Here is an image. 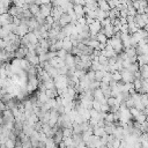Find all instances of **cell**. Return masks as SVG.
Listing matches in <instances>:
<instances>
[{"mask_svg":"<svg viewBox=\"0 0 148 148\" xmlns=\"http://www.w3.org/2000/svg\"><path fill=\"white\" fill-rule=\"evenodd\" d=\"M51 9H52V3H51L50 1H49L47 3H43V5L39 6V13H40V15L44 16L45 18L51 15Z\"/></svg>","mask_w":148,"mask_h":148,"instance_id":"6da1fadb","label":"cell"},{"mask_svg":"<svg viewBox=\"0 0 148 148\" xmlns=\"http://www.w3.org/2000/svg\"><path fill=\"white\" fill-rule=\"evenodd\" d=\"M88 27H89V31H90V35H91V36H96V35L101 31V29H102L101 22L97 21V20H95V22H94L92 24L88 25Z\"/></svg>","mask_w":148,"mask_h":148,"instance_id":"7a4b0ae2","label":"cell"},{"mask_svg":"<svg viewBox=\"0 0 148 148\" xmlns=\"http://www.w3.org/2000/svg\"><path fill=\"white\" fill-rule=\"evenodd\" d=\"M12 23H13V17L9 15V13H5V14L0 15V25L1 27L8 25V24H12Z\"/></svg>","mask_w":148,"mask_h":148,"instance_id":"3957f363","label":"cell"},{"mask_svg":"<svg viewBox=\"0 0 148 148\" xmlns=\"http://www.w3.org/2000/svg\"><path fill=\"white\" fill-rule=\"evenodd\" d=\"M52 140H53V142H54V145H56V146H59V145L62 142V140H64L62 128H59V130H58V131L54 133V135H53Z\"/></svg>","mask_w":148,"mask_h":148,"instance_id":"277c9868","label":"cell"},{"mask_svg":"<svg viewBox=\"0 0 148 148\" xmlns=\"http://www.w3.org/2000/svg\"><path fill=\"white\" fill-rule=\"evenodd\" d=\"M58 22H59V25H60L61 28H64V27H66L67 24H69V23L72 22V20H71V17H69V15H68L67 13H62Z\"/></svg>","mask_w":148,"mask_h":148,"instance_id":"5b68a950","label":"cell"},{"mask_svg":"<svg viewBox=\"0 0 148 148\" xmlns=\"http://www.w3.org/2000/svg\"><path fill=\"white\" fill-rule=\"evenodd\" d=\"M65 61V66H67L68 68H73L75 67V62H74V56H72L71 53H67V56L64 59Z\"/></svg>","mask_w":148,"mask_h":148,"instance_id":"8992f818","label":"cell"},{"mask_svg":"<svg viewBox=\"0 0 148 148\" xmlns=\"http://www.w3.org/2000/svg\"><path fill=\"white\" fill-rule=\"evenodd\" d=\"M24 37L28 39L29 44H31V45H37V44H38V38L35 36V34H34L32 31H29Z\"/></svg>","mask_w":148,"mask_h":148,"instance_id":"52a82bcc","label":"cell"},{"mask_svg":"<svg viewBox=\"0 0 148 148\" xmlns=\"http://www.w3.org/2000/svg\"><path fill=\"white\" fill-rule=\"evenodd\" d=\"M29 12L31 13V15L35 17V16H37L38 14H39V6H37V5H35L34 2L31 3V5H29Z\"/></svg>","mask_w":148,"mask_h":148,"instance_id":"ba28073f","label":"cell"},{"mask_svg":"<svg viewBox=\"0 0 148 148\" xmlns=\"http://www.w3.org/2000/svg\"><path fill=\"white\" fill-rule=\"evenodd\" d=\"M42 83L44 84L45 90H52V89L56 88V84H54V80L53 79H50V80H47L45 82H42Z\"/></svg>","mask_w":148,"mask_h":148,"instance_id":"9c48e42d","label":"cell"},{"mask_svg":"<svg viewBox=\"0 0 148 148\" xmlns=\"http://www.w3.org/2000/svg\"><path fill=\"white\" fill-rule=\"evenodd\" d=\"M92 134L95 135V136H98V138H102V136H104L105 135V132H104V128L103 127H94L92 128Z\"/></svg>","mask_w":148,"mask_h":148,"instance_id":"30bf717a","label":"cell"},{"mask_svg":"<svg viewBox=\"0 0 148 148\" xmlns=\"http://www.w3.org/2000/svg\"><path fill=\"white\" fill-rule=\"evenodd\" d=\"M97 5H98V9H101V10H103V12H110V10H111L110 7H109V5H108V2L104 1V0L98 1Z\"/></svg>","mask_w":148,"mask_h":148,"instance_id":"8fae6325","label":"cell"},{"mask_svg":"<svg viewBox=\"0 0 148 148\" xmlns=\"http://www.w3.org/2000/svg\"><path fill=\"white\" fill-rule=\"evenodd\" d=\"M96 40H97L99 44H106V42H108V38L105 37V35H104V34H102V32H98V34L96 35Z\"/></svg>","mask_w":148,"mask_h":148,"instance_id":"7c38bea8","label":"cell"},{"mask_svg":"<svg viewBox=\"0 0 148 148\" xmlns=\"http://www.w3.org/2000/svg\"><path fill=\"white\" fill-rule=\"evenodd\" d=\"M104 75H105V72L104 71H97V72H95V81L101 82L103 80Z\"/></svg>","mask_w":148,"mask_h":148,"instance_id":"4fadbf2b","label":"cell"},{"mask_svg":"<svg viewBox=\"0 0 148 148\" xmlns=\"http://www.w3.org/2000/svg\"><path fill=\"white\" fill-rule=\"evenodd\" d=\"M112 81H114L116 83L120 82L121 81V75H120V72L116 71V72H112Z\"/></svg>","mask_w":148,"mask_h":148,"instance_id":"5bb4252c","label":"cell"},{"mask_svg":"<svg viewBox=\"0 0 148 148\" xmlns=\"http://www.w3.org/2000/svg\"><path fill=\"white\" fill-rule=\"evenodd\" d=\"M62 134H64V139L72 138V135H73V130H72V128H62Z\"/></svg>","mask_w":148,"mask_h":148,"instance_id":"9a60e30c","label":"cell"},{"mask_svg":"<svg viewBox=\"0 0 148 148\" xmlns=\"http://www.w3.org/2000/svg\"><path fill=\"white\" fill-rule=\"evenodd\" d=\"M127 71H128V72H131L132 74H134L135 72H138V71H139V64H138V62L132 64V65H131V66L127 68Z\"/></svg>","mask_w":148,"mask_h":148,"instance_id":"2e32d148","label":"cell"},{"mask_svg":"<svg viewBox=\"0 0 148 148\" xmlns=\"http://www.w3.org/2000/svg\"><path fill=\"white\" fill-rule=\"evenodd\" d=\"M141 87H142V80H138V79H135V80L133 81V88L135 89V91L138 92V90H139Z\"/></svg>","mask_w":148,"mask_h":148,"instance_id":"e0dca14e","label":"cell"},{"mask_svg":"<svg viewBox=\"0 0 148 148\" xmlns=\"http://www.w3.org/2000/svg\"><path fill=\"white\" fill-rule=\"evenodd\" d=\"M5 148H15V140H10V139H7L6 142L3 143Z\"/></svg>","mask_w":148,"mask_h":148,"instance_id":"ac0fdd59","label":"cell"},{"mask_svg":"<svg viewBox=\"0 0 148 148\" xmlns=\"http://www.w3.org/2000/svg\"><path fill=\"white\" fill-rule=\"evenodd\" d=\"M140 102L143 106H148V96H147V94L140 95Z\"/></svg>","mask_w":148,"mask_h":148,"instance_id":"d6986e66","label":"cell"},{"mask_svg":"<svg viewBox=\"0 0 148 148\" xmlns=\"http://www.w3.org/2000/svg\"><path fill=\"white\" fill-rule=\"evenodd\" d=\"M146 118H147V117H146V116L142 113V111H141V113H140L136 118H134V120H136V121H138V123H140V124H143V123L146 121Z\"/></svg>","mask_w":148,"mask_h":148,"instance_id":"ffe728a7","label":"cell"},{"mask_svg":"<svg viewBox=\"0 0 148 148\" xmlns=\"http://www.w3.org/2000/svg\"><path fill=\"white\" fill-rule=\"evenodd\" d=\"M125 103V105H126V108L130 110V109H132V108H134V101H133V98L132 97H130L126 102H124Z\"/></svg>","mask_w":148,"mask_h":148,"instance_id":"44dd1931","label":"cell"},{"mask_svg":"<svg viewBox=\"0 0 148 148\" xmlns=\"http://www.w3.org/2000/svg\"><path fill=\"white\" fill-rule=\"evenodd\" d=\"M86 77L89 80V81H94L95 80V72L94 71H88L86 73Z\"/></svg>","mask_w":148,"mask_h":148,"instance_id":"7402d4cb","label":"cell"},{"mask_svg":"<svg viewBox=\"0 0 148 148\" xmlns=\"http://www.w3.org/2000/svg\"><path fill=\"white\" fill-rule=\"evenodd\" d=\"M130 113L132 114V117H133V119L134 118H136L140 113H141V111H139V110H136L135 108H132V109H130Z\"/></svg>","mask_w":148,"mask_h":148,"instance_id":"603a6c76","label":"cell"},{"mask_svg":"<svg viewBox=\"0 0 148 148\" xmlns=\"http://www.w3.org/2000/svg\"><path fill=\"white\" fill-rule=\"evenodd\" d=\"M66 56H67V52H66L64 49H61V50H59V51L57 52V57L60 58V59H65Z\"/></svg>","mask_w":148,"mask_h":148,"instance_id":"cb8c5ba5","label":"cell"},{"mask_svg":"<svg viewBox=\"0 0 148 148\" xmlns=\"http://www.w3.org/2000/svg\"><path fill=\"white\" fill-rule=\"evenodd\" d=\"M92 109L99 112V110H101V103L97 102V101H92Z\"/></svg>","mask_w":148,"mask_h":148,"instance_id":"d4e9b609","label":"cell"},{"mask_svg":"<svg viewBox=\"0 0 148 148\" xmlns=\"http://www.w3.org/2000/svg\"><path fill=\"white\" fill-rule=\"evenodd\" d=\"M109 24H111V21H110L109 18H104L103 21H101V27H102V28H105V27L109 25Z\"/></svg>","mask_w":148,"mask_h":148,"instance_id":"484cf974","label":"cell"},{"mask_svg":"<svg viewBox=\"0 0 148 148\" xmlns=\"http://www.w3.org/2000/svg\"><path fill=\"white\" fill-rule=\"evenodd\" d=\"M111 145H112V147H113V148H119V147H120V141H119L118 139H116Z\"/></svg>","mask_w":148,"mask_h":148,"instance_id":"4316f807","label":"cell"},{"mask_svg":"<svg viewBox=\"0 0 148 148\" xmlns=\"http://www.w3.org/2000/svg\"><path fill=\"white\" fill-rule=\"evenodd\" d=\"M142 113H143L146 117H148V106H145V109L142 110Z\"/></svg>","mask_w":148,"mask_h":148,"instance_id":"83f0119b","label":"cell"},{"mask_svg":"<svg viewBox=\"0 0 148 148\" xmlns=\"http://www.w3.org/2000/svg\"><path fill=\"white\" fill-rule=\"evenodd\" d=\"M146 123H147V125H148V117L146 118Z\"/></svg>","mask_w":148,"mask_h":148,"instance_id":"f1b7e54d","label":"cell"}]
</instances>
